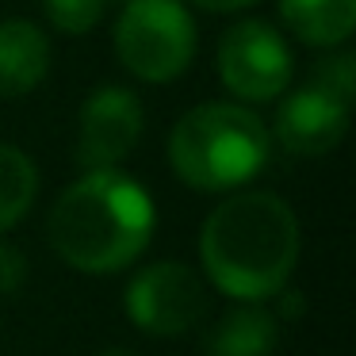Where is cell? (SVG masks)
Instances as JSON below:
<instances>
[{"label":"cell","mask_w":356,"mask_h":356,"mask_svg":"<svg viewBox=\"0 0 356 356\" xmlns=\"http://www.w3.org/2000/svg\"><path fill=\"white\" fill-rule=\"evenodd\" d=\"M100 356H134L131 348H123V345H111V348H104Z\"/></svg>","instance_id":"cell-18"},{"label":"cell","mask_w":356,"mask_h":356,"mask_svg":"<svg viewBox=\"0 0 356 356\" xmlns=\"http://www.w3.org/2000/svg\"><path fill=\"white\" fill-rule=\"evenodd\" d=\"M276 131L280 146L295 157H325L341 146L348 131V100L325 92L322 85H302L276 108Z\"/></svg>","instance_id":"cell-8"},{"label":"cell","mask_w":356,"mask_h":356,"mask_svg":"<svg viewBox=\"0 0 356 356\" xmlns=\"http://www.w3.org/2000/svg\"><path fill=\"white\" fill-rule=\"evenodd\" d=\"M108 4H123V0H108Z\"/></svg>","instance_id":"cell-19"},{"label":"cell","mask_w":356,"mask_h":356,"mask_svg":"<svg viewBox=\"0 0 356 356\" xmlns=\"http://www.w3.org/2000/svg\"><path fill=\"white\" fill-rule=\"evenodd\" d=\"M39 195V169L19 146L0 142V234L24 222Z\"/></svg>","instance_id":"cell-12"},{"label":"cell","mask_w":356,"mask_h":356,"mask_svg":"<svg viewBox=\"0 0 356 356\" xmlns=\"http://www.w3.org/2000/svg\"><path fill=\"white\" fill-rule=\"evenodd\" d=\"M299 218L276 192H234L200 230L203 272L230 299L280 295L299 264Z\"/></svg>","instance_id":"cell-1"},{"label":"cell","mask_w":356,"mask_h":356,"mask_svg":"<svg viewBox=\"0 0 356 356\" xmlns=\"http://www.w3.org/2000/svg\"><path fill=\"white\" fill-rule=\"evenodd\" d=\"M280 314H302V295H284V307H280Z\"/></svg>","instance_id":"cell-17"},{"label":"cell","mask_w":356,"mask_h":356,"mask_svg":"<svg viewBox=\"0 0 356 356\" xmlns=\"http://www.w3.org/2000/svg\"><path fill=\"white\" fill-rule=\"evenodd\" d=\"M314 85H322L325 92L341 96V100L353 104V92H356V58L353 54H333V58H322L314 65Z\"/></svg>","instance_id":"cell-14"},{"label":"cell","mask_w":356,"mask_h":356,"mask_svg":"<svg viewBox=\"0 0 356 356\" xmlns=\"http://www.w3.org/2000/svg\"><path fill=\"white\" fill-rule=\"evenodd\" d=\"M280 19L299 42L333 50L356 27V0H280Z\"/></svg>","instance_id":"cell-11"},{"label":"cell","mask_w":356,"mask_h":356,"mask_svg":"<svg viewBox=\"0 0 356 356\" xmlns=\"http://www.w3.org/2000/svg\"><path fill=\"white\" fill-rule=\"evenodd\" d=\"M50 73V39L31 19L0 24V100L35 92Z\"/></svg>","instance_id":"cell-9"},{"label":"cell","mask_w":356,"mask_h":356,"mask_svg":"<svg viewBox=\"0 0 356 356\" xmlns=\"http://www.w3.org/2000/svg\"><path fill=\"white\" fill-rule=\"evenodd\" d=\"M127 318L149 337H184L207 310V291L195 268L180 261L146 264L127 284Z\"/></svg>","instance_id":"cell-5"},{"label":"cell","mask_w":356,"mask_h":356,"mask_svg":"<svg viewBox=\"0 0 356 356\" xmlns=\"http://www.w3.org/2000/svg\"><path fill=\"white\" fill-rule=\"evenodd\" d=\"M157 226L154 195L119 169H88L50 207L47 238L70 268L123 272L146 253Z\"/></svg>","instance_id":"cell-2"},{"label":"cell","mask_w":356,"mask_h":356,"mask_svg":"<svg viewBox=\"0 0 356 356\" xmlns=\"http://www.w3.org/2000/svg\"><path fill=\"white\" fill-rule=\"evenodd\" d=\"M195 47V19L180 0H123L115 19V54L138 81H177L192 65Z\"/></svg>","instance_id":"cell-4"},{"label":"cell","mask_w":356,"mask_h":356,"mask_svg":"<svg viewBox=\"0 0 356 356\" xmlns=\"http://www.w3.org/2000/svg\"><path fill=\"white\" fill-rule=\"evenodd\" d=\"M50 27L62 35H88L108 12V0H42Z\"/></svg>","instance_id":"cell-13"},{"label":"cell","mask_w":356,"mask_h":356,"mask_svg":"<svg viewBox=\"0 0 356 356\" xmlns=\"http://www.w3.org/2000/svg\"><path fill=\"white\" fill-rule=\"evenodd\" d=\"M280 345V318L276 310L253 299H238L215 322L207 337V356H272Z\"/></svg>","instance_id":"cell-10"},{"label":"cell","mask_w":356,"mask_h":356,"mask_svg":"<svg viewBox=\"0 0 356 356\" xmlns=\"http://www.w3.org/2000/svg\"><path fill=\"white\" fill-rule=\"evenodd\" d=\"M142 127H146V108L131 88H96L77 115V161L85 169H115L134 154Z\"/></svg>","instance_id":"cell-7"},{"label":"cell","mask_w":356,"mask_h":356,"mask_svg":"<svg viewBox=\"0 0 356 356\" xmlns=\"http://www.w3.org/2000/svg\"><path fill=\"white\" fill-rule=\"evenodd\" d=\"M291 50L264 19H241L218 39V77L245 104H268L291 85Z\"/></svg>","instance_id":"cell-6"},{"label":"cell","mask_w":356,"mask_h":356,"mask_svg":"<svg viewBox=\"0 0 356 356\" xmlns=\"http://www.w3.org/2000/svg\"><path fill=\"white\" fill-rule=\"evenodd\" d=\"M27 272H31L27 253L19 245L0 238V295H16L19 287L27 284Z\"/></svg>","instance_id":"cell-15"},{"label":"cell","mask_w":356,"mask_h":356,"mask_svg":"<svg viewBox=\"0 0 356 356\" xmlns=\"http://www.w3.org/2000/svg\"><path fill=\"white\" fill-rule=\"evenodd\" d=\"M272 134L253 108L211 100L184 111L169 134V165L192 192H234L268 165Z\"/></svg>","instance_id":"cell-3"},{"label":"cell","mask_w":356,"mask_h":356,"mask_svg":"<svg viewBox=\"0 0 356 356\" xmlns=\"http://www.w3.org/2000/svg\"><path fill=\"white\" fill-rule=\"evenodd\" d=\"M192 4L203 12H241V8H253L257 0H192Z\"/></svg>","instance_id":"cell-16"}]
</instances>
